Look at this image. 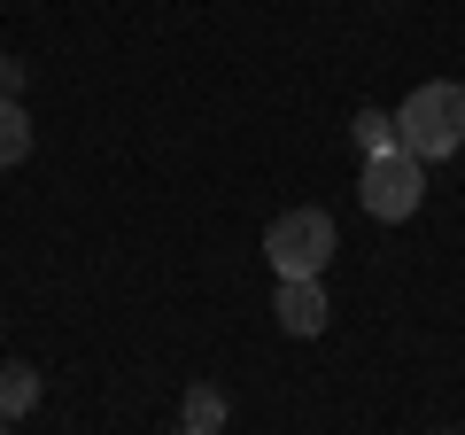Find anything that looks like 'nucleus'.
Wrapping results in <instances>:
<instances>
[{"label":"nucleus","mask_w":465,"mask_h":435,"mask_svg":"<svg viewBox=\"0 0 465 435\" xmlns=\"http://www.w3.org/2000/svg\"><path fill=\"white\" fill-rule=\"evenodd\" d=\"M396 148H411L419 164L458 156L465 148V86H450V78L411 86V101L396 109Z\"/></svg>","instance_id":"1"},{"label":"nucleus","mask_w":465,"mask_h":435,"mask_svg":"<svg viewBox=\"0 0 465 435\" xmlns=\"http://www.w3.org/2000/svg\"><path fill=\"white\" fill-rule=\"evenodd\" d=\"M264 257H272L280 280H318L326 257H333V218L326 210H280L264 226Z\"/></svg>","instance_id":"2"},{"label":"nucleus","mask_w":465,"mask_h":435,"mask_svg":"<svg viewBox=\"0 0 465 435\" xmlns=\"http://www.w3.org/2000/svg\"><path fill=\"white\" fill-rule=\"evenodd\" d=\"M419 195H427V164H419L411 148H381V156H365V171H357V202H365L381 226L411 218Z\"/></svg>","instance_id":"3"},{"label":"nucleus","mask_w":465,"mask_h":435,"mask_svg":"<svg viewBox=\"0 0 465 435\" xmlns=\"http://www.w3.org/2000/svg\"><path fill=\"white\" fill-rule=\"evenodd\" d=\"M272 311H280V327H287V335H326L333 303H326V288H318V280H280Z\"/></svg>","instance_id":"4"},{"label":"nucleus","mask_w":465,"mask_h":435,"mask_svg":"<svg viewBox=\"0 0 465 435\" xmlns=\"http://www.w3.org/2000/svg\"><path fill=\"white\" fill-rule=\"evenodd\" d=\"M39 404V373L24 366V358H8V366H0V420H24Z\"/></svg>","instance_id":"5"},{"label":"nucleus","mask_w":465,"mask_h":435,"mask_svg":"<svg viewBox=\"0 0 465 435\" xmlns=\"http://www.w3.org/2000/svg\"><path fill=\"white\" fill-rule=\"evenodd\" d=\"M225 412H232L225 389H210V381L186 389V428H194V435H217V428H225Z\"/></svg>","instance_id":"6"},{"label":"nucleus","mask_w":465,"mask_h":435,"mask_svg":"<svg viewBox=\"0 0 465 435\" xmlns=\"http://www.w3.org/2000/svg\"><path fill=\"white\" fill-rule=\"evenodd\" d=\"M24 156H32V117H24V101H0V171Z\"/></svg>","instance_id":"7"},{"label":"nucleus","mask_w":465,"mask_h":435,"mask_svg":"<svg viewBox=\"0 0 465 435\" xmlns=\"http://www.w3.org/2000/svg\"><path fill=\"white\" fill-rule=\"evenodd\" d=\"M349 140H357V156H381V148H396V109H357Z\"/></svg>","instance_id":"8"},{"label":"nucleus","mask_w":465,"mask_h":435,"mask_svg":"<svg viewBox=\"0 0 465 435\" xmlns=\"http://www.w3.org/2000/svg\"><path fill=\"white\" fill-rule=\"evenodd\" d=\"M24 94V63H16V55H0V101H16Z\"/></svg>","instance_id":"9"},{"label":"nucleus","mask_w":465,"mask_h":435,"mask_svg":"<svg viewBox=\"0 0 465 435\" xmlns=\"http://www.w3.org/2000/svg\"><path fill=\"white\" fill-rule=\"evenodd\" d=\"M434 435H458V428H434Z\"/></svg>","instance_id":"10"},{"label":"nucleus","mask_w":465,"mask_h":435,"mask_svg":"<svg viewBox=\"0 0 465 435\" xmlns=\"http://www.w3.org/2000/svg\"><path fill=\"white\" fill-rule=\"evenodd\" d=\"M171 435H194V428H171Z\"/></svg>","instance_id":"11"},{"label":"nucleus","mask_w":465,"mask_h":435,"mask_svg":"<svg viewBox=\"0 0 465 435\" xmlns=\"http://www.w3.org/2000/svg\"><path fill=\"white\" fill-rule=\"evenodd\" d=\"M0 435H8V420H0Z\"/></svg>","instance_id":"12"}]
</instances>
